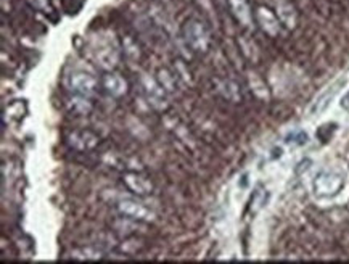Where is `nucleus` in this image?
<instances>
[{
  "label": "nucleus",
  "mask_w": 349,
  "mask_h": 264,
  "mask_svg": "<svg viewBox=\"0 0 349 264\" xmlns=\"http://www.w3.org/2000/svg\"><path fill=\"white\" fill-rule=\"evenodd\" d=\"M344 185V179L333 171H322L316 176L314 192L320 198H328L336 195Z\"/></svg>",
  "instance_id": "nucleus-1"
},
{
  "label": "nucleus",
  "mask_w": 349,
  "mask_h": 264,
  "mask_svg": "<svg viewBox=\"0 0 349 264\" xmlns=\"http://www.w3.org/2000/svg\"><path fill=\"white\" fill-rule=\"evenodd\" d=\"M256 20L259 23V26L262 27L264 31H266L267 34L270 36H275L278 32V21H277V18L273 16L270 13V10H267V8H258V12H256Z\"/></svg>",
  "instance_id": "nucleus-2"
},
{
  "label": "nucleus",
  "mask_w": 349,
  "mask_h": 264,
  "mask_svg": "<svg viewBox=\"0 0 349 264\" xmlns=\"http://www.w3.org/2000/svg\"><path fill=\"white\" fill-rule=\"evenodd\" d=\"M344 79H341V81H338L336 84H333L332 87H328L322 95H320L317 100H316V103L312 105V108H310V113H320V111H324L328 105H330V100H332L336 93H338V90H339V87H343L344 86Z\"/></svg>",
  "instance_id": "nucleus-3"
},
{
  "label": "nucleus",
  "mask_w": 349,
  "mask_h": 264,
  "mask_svg": "<svg viewBox=\"0 0 349 264\" xmlns=\"http://www.w3.org/2000/svg\"><path fill=\"white\" fill-rule=\"evenodd\" d=\"M229 4H230L233 15L237 16V20L243 23L245 26H250L253 21V15L250 10L248 0H229Z\"/></svg>",
  "instance_id": "nucleus-4"
},
{
  "label": "nucleus",
  "mask_w": 349,
  "mask_h": 264,
  "mask_svg": "<svg viewBox=\"0 0 349 264\" xmlns=\"http://www.w3.org/2000/svg\"><path fill=\"white\" fill-rule=\"evenodd\" d=\"M277 16L280 23H284L287 27H293L296 24V13L295 8L288 4L287 0H278L277 2Z\"/></svg>",
  "instance_id": "nucleus-5"
},
{
  "label": "nucleus",
  "mask_w": 349,
  "mask_h": 264,
  "mask_svg": "<svg viewBox=\"0 0 349 264\" xmlns=\"http://www.w3.org/2000/svg\"><path fill=\"white\" fill-rule=\"evenodd\" d=\"M307 140H309V137H307L306 132H303V130H296V132H293V134H290L287 137L288 144H296V145H304V144H307Z\"/></svg>",
  "instance_id": "nucleus-6"
},
{
  "label": "nucleus",
  "mask_w": 349,
  "mask_h": 264,
  "mask_svg": "<svg viewBox=\"0 0 349 264\" xmlns=\"http://www.w3.org/2000/svg\"><path fill=\"white\" fill-rule=\"evenodd\" d=\"M341 107H343V108H346V110H349V93H347V95L343 98V102H341Z\"/></svg>",
  "instance_id": "nucleus-7"
}]
</instances>
